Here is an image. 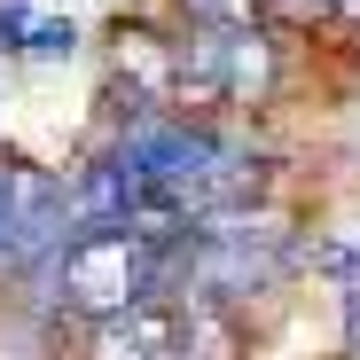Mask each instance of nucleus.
I'll return each mask as SVG.
<instances>
[{"label":"nucleus","instance_id":"1","mask_svg":"<svg viewBox=\"0 0 360 360\" xmlns=\"http://www.w3.org/2000/svg\"><path fill=\"white\" fill-rule=\"evenodd\" d=\"M55 282H63L71 306L86 314H134L149 306V290L165 282V243L141 227H79L63 251H55Z\"/></svg>","mask_w":360,"mask_h":360},{"label":"nucleus","instance_id":"2","mask_svg":"<svg viewBox=\"0 0 360 360\" xmlns=\"http://www.w3.org/2000/svg\"><path fill=\"white\" fill-rule=\"evenodd\" d=\"M188 71H196V86H219V94H266L274 55H266V39L251 24H219V32H204L188 55H180V79Z\"/></svg>","mask_w":360,"mask_h":360},{"label":"nucleus","instance_id":"3","mask_svg":"<svg viewBox=\"0 0 360 360\" xmlns=\"http://www.w3.org/2000/svg\"><path fill=\"white\" fill-rule=\"evenodd\" d=\"M172 345H188V321L165 314V306H134V314H110L94 337V360H180Z\"/></svg>","mask_w":360,"mask_h":360},{"label":"nucleus","instance_id":"4","mask_svg":"<svg viewBox=\"0 0 360 360\" xmlns=\"http://www.w3.org/2000/svg\"><path fill=\"white\" fill-rule=\"evenodd\" d=\"M204 32H219V24H251V0H180Z\"/></svg>","mask_w":360,"mask_h":360},{"label":"nucleus","instance_id":"5","mask_svg":"<svg viewBox=\"0 0 360 360\" xmlns=\"http://www.w3.org/2000/svg\"><path fill=\"white\" fill-rule=\"evenodd\" d=\"M24 55H71V24H32L24 32Z\"/></svg>","mask_w":360,"mask_h":360},{"label":"nucleus","instance_id":"6","mask_svg":"<svg viewBox=\"0 0 360 360\" xmlns=\"http://www.w3.org/2000/svg\"><path fill=\"white\" fill-rule=\"evenodd\" d=\"M8 204H16V165H0V235H8Z\"/></svg>","mask_w":360,"mask_h":360},{"label":"nucleus","instance_id":"7","mask_svg":"<svg viewBox=\"0 0 360 360\" xmlns=\"http://www.w3.org/2000/svg\"><path fill=\"white\" fill-rule=\"evenodd\" d=\"M321 8H345V16H360V0H321Z\"/></svg>","mask_w":360,"mask_h":360}]
</instances>
